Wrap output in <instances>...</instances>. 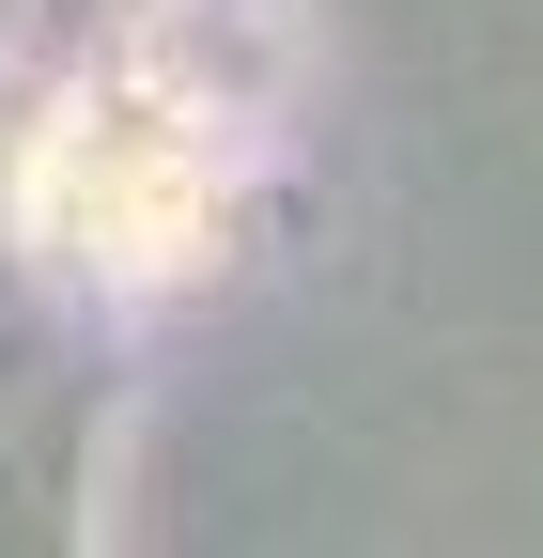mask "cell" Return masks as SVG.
Listing matches in <instances>:
<instances>
[{
	"instance_id": "1",
	"label": "cell",
	"mask_w": 543,
	"mask_h": 558,
	"mask_svg": "<svg viewBox=\"0 0 543 558\" xmlns=\"http://www.w3.org/2000/svg\"><path fill=\"white\" fill-rule=\"evenodd\" d=\"M62 47V0H0V109L32 94V62Z\"/></svg>"
}]
</instances>
